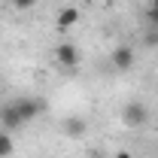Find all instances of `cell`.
I'll list each match as a JSON object with an SVG mask.
<instances>
[{
    "label": "cell",
    "mask_w": 158,
    "mask_h": 158,
    "mask_svg": "<svg viewBox=\"0 0 158 158\" xmlns=\"http://www.w3.org/2000/svg\"><path fill=\"white\" fill-rule=\"evenodd\" d=\"M149 118H152V113H149V106H146L143 100H128V103L122 106V122H125L128 128H146Z\"/></svg>",
    "instance_id": "6da1fadb"
},
{
    "label": "cell",
    "mask_w": 158,
    "mask_h": 158,
    "mask_svg": "<svg viewBox=\"0 0 158 158\" xmlns=\"http://www.w3.org/2000/svg\"><path fill=\"white\" fill-rule=\"evenodd\" d=\"M52 55H55V64H61L64 70H73V67L82 64V52H79L76 43H58Z\"/></svg>",
    "instance_id": "7a4b0ae2"
},
{
    "label": "cell",
    "mask_w": 158,
    "mask_h": 158,
    "mask_svg": "<svg viewBox=\"0 0 158 158\" xmlns=\"http://www.w3.org/2000/svg\"><path fill=\"white\" fill-rule=\"evenodd\" d=\"M24 128V118L19 116V110H15V103L9 100V103H3L0 106V131H9V134H15Z\"/></svg>",
    "instance_id": "3957f363"
},
{
    "label": "cell",
    "mask_w": 158,
    "mask_h": 158,
    "mask_svg": "<svg viewBox=\"0 0 158 158\" xmlns=\"http://www.w3.org/2000/svg\"><path fill=\"white\" fill-rule=\"evenodd\" d=\"M134 61H137L134 49H131V46H125V43H122V46H116V49L110 52V64L116 67L118 73H128V70L134 67Z\"/></svg>",
    "instance_id": "277c9868"
},
{
    "label": "cell",
    "mask_w": 158,
    "mask_h": 158,
    "mask_svg": "<svg viewBox=\"0 0 158 158\" xmlns=\"http://www.w3.org/2000/svg\"><path fill=\"white\" fill-rule=\"evenodd\" d=\"M12 103H15L19 116L24 118V125H27V122H34V118H37L40 113L46 110V103H43L40 98H19V100H12Z\"/></svg>",
    "instance_id": "5b68a950"
},
{
    "label": "cell",
    "mask_w": 158,
    "mask_h": 158,
    "mask_svg": "<svg viewBox=\"0 0 158 158\" xmlns=\"http://www.w3.org/2000/svg\"><path fill=\"white\" fill-rule=\"evenodd\" d=\"M79 21H82V9L79 6H61L58 15H55V27L58 31H70V27H76Z\"/></svg>",
    "instance_id": "8992f818"
},
{
    "label": "cell",
    "mask_w": 158,
    "mask_h": 158,
    "mask_svg": "<svg viewBox=\"0 0 158 158\" xmlns=\"http://www.w3.org/2000/svg\"><path fill=\"white\" fill-rule=\"evenodd\" d=\"M64 134H67V137H82V134H85V118L70 116L64 122Z\"/></svg>",
    "instance_id": "52a82bcc"
},
{
    "label": "cell",
    "mask_w": 158,
    "mask_h": 158,
    "mask_svg": "<svg viewBox=\"0 0 158 158\" xmlns=\"http://www.w3.org/2000/svg\"><path fill=\"white\" fill-rule=\"evenodd\" d=\"M15 152V140H12V134L9 131H0V158H9Z\"/></svg>",
    "instance_id": "ba28073f"
},
{
    "label": "cell",
    "mask_w": 158,
    "mask_h": 158,
    "mask_svg": "<svg viewBox=\"0 0 158 158\" xmlns=\"http://www.w3.org/2000/svg\"><path fill=\"white\" fill-rule=\"evenodd\" d=\"M146 19L152 21V27H158V0L149 3V9H146Z\"/></svg>",
    "instance_id": "9c48e42d"
},
{
    "label": "cell",
    "mask_w": 158,
    "mask_h": 158,
    "mask_svg": "<svg viewBox=\"0 0 158 158\" xmlns=\"http://www.w3.org/2000/svg\"><path fill=\"white\" fill-rule=\"evenodd\" d=\"M143 43H146V46H158V27H152V31L143 37Z\"/></svg>",
    "instance_id": "30bf717a"
},
{
    "label": "cell",
    "mask_w": 158,
    "mask_h": 158,
    "mask_svg": "<svg viewBox=\"0 0 158 158\" xmlns=\"http://www.w3.org/2000/svg\"><path fill=\"white\" fill-rule=\"evenodd\" d=\"M34 3H37V0H12V6H15V9H21V12H24V9H31Z\"/></svg>",
    "instance_id": "8fae6325"
},
{
    "label": "cell",
    "mask_w": 158,
    "mask_h": 158,
    "mask_svg": "<svg viewBox=\"0 0 158 158\" xmlns=\"http://www.w3.org/2000/svg\"><path fill=\"white\" fill-rule=\"evenodd\" d=\"M113 158H134V155H131L128 149H118V152H116V155H113Z\"/></svg>",
    "instance_id": "7c38bea8"
},
{
    "label": "cell",
    "mask_w": 158,
    "mask_h": 158,
    "mask_svg": "<svg viewBox=\"0 0 158 158\" xmlns=\"http://www.w3.org/2000/svg\"><path fill=\"white\" fill-rule=\"evenodd\" d=\"M85 158H106V155H103L100 149H91V152H88V155H85Z\"/></svg>",
    "instance_id": "4fadbf2b"
},
{
    "label": "cell",
    "mask_w": 158,
    "mask_h": 158,
    "mask_svg": "<svg viewBox=\"0 0 158 158\" xmlns=\"http://www.w3.org/2000/svg\"><path fill=\"white\" fill-rule=\"evenodd\" d=\"M103 3H106V6H116V3H118V0H103Z\"/></svg>",
    "instance_id": "5bb4252c"
}]
</instances>
